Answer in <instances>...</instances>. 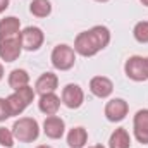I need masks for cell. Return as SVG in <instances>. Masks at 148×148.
I'll return each instance as SVG.
<instances>
[{
    "instance_id": "1",
    "label": "cell",
    "mask_w": 148,
    "mask_h": 148,
    "mask_svg": "<svg viewBox=\"0 0 148 148\" xmlns=\"http://www.w3.org/2000/svg\"><path fill=\"white\" fill-rule=\"evenodd\" d=\"M12 134L19 143H33L40 136L38 121L33 117H19L12 126Z\"/></svg>"
},
{
    "instance_id": "2",
    "label": "cell",
    "mask_w": 148,
    "mask_h": 148,
    "mask_svg": "<svg viewBox=\"0 0 148 148\" xmlns=\"http://www.w3.org/2000/svg\"><path fill=\"white\" fill-rule=\"evenodd\" d=\"M5 100H7V107L10 110V115H21L26 110V107L35 100V90L29 84L23 86V88L16 90L12 95H9Z\"/></svg>"
},
{
    "instance_id": "3",
    "label": "cell",
    "mask_w": 148,
    "mask_h": 148,
    "mask_svg": "<svg viewBox=\"0 0 148 148\" xmlns=\"http://www.w3.org/2000/svg\"><path fill=\"white\" fill-rule=\"evenodd\" d=\"M50 60H52V66L55 69H59V71H69V69H73L74 64H76V52H74L73 47H69L66 43L57 45L52 50Z\"/></svg>"
},
{
    "instance_id": "4",
    "label": "cell",
    "mask_w": 148,
    "mask_h": 148,
    "mask_svg": "<svg viewBox=\"0 0 148 148\" xmlns=\"http://www.w3.org/2000/svg\"><path fill=\"white\" fill-rule=\"evenodd\" d=\"M19 41H21V47L23 50H28V52H36L41 48L43 41H45V35L43 31L36 28V26H28L21 31L19 35Z\"/></svg>"
},
{
    "instance_id": "5",
    "label": "cell",
    "mask_w": 148,
    "mask_h": 148,
    "mask_svg": "<svg viewBox=\"0 0 148 148\" xmlns=\"http://www.w3.org/2000/svg\"><path fill=\"white\" fill-rule=\"evenodd\" d=\"M74 52L77 55H81V57H93V55H97L100 52V48H98L95 38L91 36L90 29L88 31H81L76 36V40H74Z\"/></svg>"
},
{
    "instance_id": "6",
    "label": "cell",
    "mask_w": 148,
    "mask_h": 148,
    "mask_svg": "<svg viewBox=\"0 0 148 148\" xmlns=\"http://www.w3.org/2000/svg\"><path fill=\"white\" fill-rule=\"evenodd\" d=\"M124 73L129 79L133 81H147L148 79V71H147V60L140 55H133L126 60L124 64Z\"/></svg>"
},
{
    "instance_id": "7",
    "label": "cell",
    "mask_w": 148,
    "mask_h": 148,
    "mask_svg": "<svg viewBox=\"0 0 148 148\" xmlns=\"http://www.w3.org/2000/svg\"><path fill=\"white\" fill-rule=\"evenodd\" d=\"M62 103L67 109H79L84 102V91L79 84L69 83L62 88V97H60Z\"/></svg>"
},
{
    "instance_id": "8",
    "label": "cell",
    "mask_w": 148,
    "mask_h": 148,
    "mask_svg": "<svg viewBox=\"0 0 148 148\" xmlns=\"http://www.w3.org/2000/svg\"><path fill=\"white\" fill-rule=\"evenodd\" d=\"M127 112H129V105H127L126 100H122V98H112V100L107 102L103 114H105L107 121H110V122H121V121L126 119Z\"/></svg>"
},
{
    "instance_id": "9",
    "label": "cell",
    "mask_w": 148,
    "mask_h": 148,
    "mask_svg": "<svg viewBox=\"0 0 148 148\" xmlns=\"http://www.w3.org/2000/svg\"><path fill=\"white\" fill-rule=\"evenodd\" d=\"M23 52L21 41L19 38H7V40H0V59L5 62H14L19 59Z\"/></svg>"
},
{
    "instance_id": "10",
    "label": "cell",
    "mask_w": 148,
    "mask_h": 148,
    "mask_svg": "<svg viewBox=\"0 0 148 148\" xmlns=\"http://www.w3.org/2000/svg\"><path fill=\"white\" fill-rule=\"evenodd\" d=\"M133 131L134 138L141 145H148V109H141L136 112L133 119Z\"/></svg>"
},
{
    "instance_id": "11",
    "label": "cell",
    "mask_w": 148,
    "mask_h": 148,
    "mask_svg": "<svg viewBox=\"0 0 148 148\" xmlns=\"http://www.w3.org/2000/svg\"><path fill=\"white\" fill-rule=\"evenodd\" d=\"M66 131V122L59 115H47L43 121V133L50 140H60Z\"/></svg>"
},
{
    "instance_id": "12",
    "label": "cell",
    "mask_w": 148,
    "mask_h": 148,
    "mask_svg": "<svg viewBox=\"0 0 148 148\" xmlns=\"http://www.w3.org/2000/svg\"><path fill=\"white\" fill-rule=\"evenodd\" d=\"M90 91L98 98H109L114 91V83L105 76H95L90 81Z\"/></svg>"
},
{
    "instance_id": "13",
    "label": "cell",
    "mask_w": 148,
    "mask_h": 148,
    "mask_svg": "<svg viewBox=\"0 0 148 148\" xmlns=\"http://www.w3.org/2000/svg\"><path fill=\"white\" fill-rule=\"evenodd\" d=\"M21 35V21L14 16H7L0 19V40L19 38Z\"/></svg>"
},
{
    "instance_id": "14",
    "label": "cell",
    "mask_w": 148,
    "mask_h": 148,
    "mask_svg": "<svg viewBox=\"0 0 148 148\" xmlns=\"http://www.w3.org/2000/svg\"><path fill=\"white\" fill-rule=\"evenodd\" d=\"M59 86V77L53 73H43L35 83V93L45 95V93H55Z\"/></svg>"
},
{
    "instance_id": "15",
    "label": "cell",
    "mask_w": 148,
    "mask_h": 148,
    "mask_svg": "<svg viewBox=\"0 0 148 148\" xmlns=\"http://www.w3.org/2000/svg\"><path fill=\"white\" fill-rule=\"evenodd\" d=\"M60 102L62 100L55 93H45V95H40L38 109L45 115H57V112L60 109Z\"/></svg>"
},
{
    "instance_id": "16",
    "label": "cell",
    "mask_w": 148,
    "mask_h": 148,
    "mask_svg": "<svg viewBox=\"0 0 148 148\" xmlns=\"http://www.w3.org/2000/svg\"><path fill=\"white\" fill-rule=\"evenodd\" d=\"M109 148H131V136L124 127H117L109 138Z\"/></svg>"
},
{
    "instance_id": "17",
    "label": "cell",
    "mask_w": 148,
    "mask_h": 148,
    "mask_svg": "<svg viewBox=\"0 0 148 148\" xmlns=\"http://www.w3.org/2000/svg\"><path fill=\"white\" fill-rule=\"evenodd\" d=\"M86 141H88V133L81 126L73 127L67 133V145H69V148H83L86 145Z\"/></svg>"
},
{
    "instance_id": "18",
    "label": "cell",
    "mask_w": 148,
    "mask_h": 148,
    "mask_svg": "<svg viewBox=\"0 0 148 148\" xmlns=\"http://www.w3.org/2000/svg\"><path fill=\"white\" fill-rule=\"evenodd\" d=\"M7 83H9V86L16 91V90H19V88L29 84V74L26 73L24 69H14L12 73L9 74Z\"/></svg>"
},
{
    "instance_id": "19",
    "label": "cell",
    "mask_w": 148,
    "mask_h": 148,
    "mask_svg": "<svg viewBox=\"0 0 148 148\" xmlns=\"http://www.w3.org/2000/svg\"><path fill=\"white\" fill-rule=\"evenodd\" d=\"M90 33H91V36L95 38V41H97V45H98L100 50H103V48L110 43V31H109L107 26H102V24L93 26V28L90 29Z\"/></svg>"
},
{
    "instance_id": "20",
    "label": "cell",
    "mask_w": 148,
    "mask_h": 148,
    "mask_svg": "<svg viewBox=\"0 0 148 148\" xmlns=\"http://www.w3.org/2000/svg\"><path fill=\"white\" fill-rule=\"evenodd\" d=\"M29 12L36 17H47L52 12V3L50 0H33L29 3Z\"/></svg>"
},
{
    "instance_id": "21",
    "label": "cell",
    "mask_w": 148,
    "mask_h": 148,
    "mask_svg": "<svg viewBox=\"0 0 148 148\" xmlns=\"http://www.w3.org/2000/svg\"><path fill=\"white\" fill-rule=\"evenodd\" d=\"M133 36L138 43H148V21H140L134 24Z\"/></svg>"
},
{
    "instance_id": "22",
    "label": "cell",
    "mask_w": 148,
    "mask_h": 148,
    "mask_svg": "<svg viewBox=\"0 0 148 148\" xmlns=\"http://www.w3.org/2000/svg\"><path fill=\"white\" fill-rule=\"evenodd\" d=\"M14 134H12V129H7V127H0V145L5 148H12L14 147Z\"/></svg>"
},
{
    "instance_id": "23",
    "label": "cell",
    "mask_w": 148,
    "mask_h": 148,
    "mask_svg": "<svg viewBox=\"0 0 148 148\" xmlns=\"http://www.w3.org/2000/svg\"><path fill=\"white\" fill-rule=\"evenodd\" d=\"M9 117H12V115H10V110L7 107V100L5 98H0V122H3Z\"/></svg>"
},
{
    "instance_id": "24",
    "label": "cell",
    "mask_w": 148,
    "mask_h": 148,
    "mask_svg": "<svg viewBox=\"0 0 148 148\" xmlns=\"http://www.w3.org/2000/svg\"><path fill=\"white\" fill-rule=\"evenodd\" d=\"M9 3H10V0H0V14L5 12V9L9 7Z\"/></svg>"
},
{
    "instance_id": "25",
    "label": "cell",
    "mask_w": 148,
    "mask_h": 148,
    "mask_svg": "<svg viewBox=\"0 0 148 148\" xmlns=\"http://www.w3.org/2000/svg\"><path fill=\"white\" fill-rule=\"evenodd\" d=\"M2 77H3V67H2V64H0V81H2Z\"/></svg>"
},
{
    "instance_id": "26",
    "label": "cell",
    "mask_w": 148,
    "mask_h": 148,
    "mask_svg": "<svg viewBox=\"0 0 148 148\" xmlns=\"http://www.w3.org/2000/svg\"><path fill=\"white\" fill-rule=\"evenodd\" d=\"M88 148H105L103 145H93V147H88Z\"/></svg>"
},
{
    "instance_id": "27",
    "label": "cell",
    "mask_w": 148,
    "mask_h": 148,
    "mask_svg": "<svg viewBox=\"0 0 148 148\" xmlns=\"http://www.w3.org/2000/svg\"><path fill=\"white\" fill-rule=\"evenodd\" d=\"M36 148H52L50 145H40V147H36Z\"/></svg>"
},
{
    "instance_id": "28",
    "label": "cell",
    "mask_w": 148,
    "mask_h": 148,
    "mask_svg": "<svg viewBox=\"0 0 148 148\" xmlns=\"http://www.w3.org/2000/svg\"><path fill=\"white\" fill-rule=\"evenodd\" d=\"M140 2H141L143 5H147V7H148V0H140Z\"/></svg>"
},
{
    "instance_id": "29",
    "label": "cell",
    "mask_w": 148,
    "mask_h": 148,
    "mask_svg": "<svg viewBox=\"0 0 148 148\" xmlns=\"http://www.w3.org/2000/svg\"><path fill=\"white\" fill-rule=\"evenodd\" d=\"M95 2H102L103 3V2H109V0H95Z\"/></svg>"
},
{
    "instance_id": "30",
    "label": "cell",
    "mask_w": 148,
    "mask_h": 148,
    "mask_svg": "<svg viewBox=\"0 0 148 148\" xmlns=\"http://www.w3.org/2000/svg\"><path fill=\"white\" fill-rule=\"evenodd\" d=\"M145 60H147V71H148V57H147V59H145Z\"/></svg>"
}]
</instances>
